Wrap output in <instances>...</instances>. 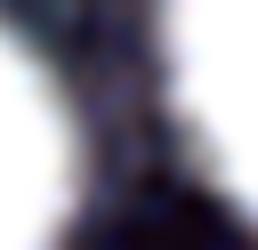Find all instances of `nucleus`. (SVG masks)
Returning <instances> with one entry per match:
<instances>
[{
    "instance_id": "1",
    "label": "nucleus",
    "mask_w": 258,
    "mask_h": 250,
    "mask_svg": "<svg viewBox=\"0 0 258 250\" xmlns=\"http://www.w3.org/2000/svg\"><path fill=\"white\" fill-rule=\"evenodd\" d=\"M161 73L202 177L258 226V0H161Z\"/></svg>"
},
{
    "instance_id": "2",
    "label": "nucleus",
    "mask_w": 258,
    "mask_h": 250,
    "mask_svg": "<svg viewBox=\"0 0 258 250\" xmlns=\"http://www.w3.org/2000/svg\"><path fill=\"white\" fill-rule=\"evenodd\" d=\"M81 210V121L40 48L0 16V250H64Z\"/></svg>"
}]
</instances>
